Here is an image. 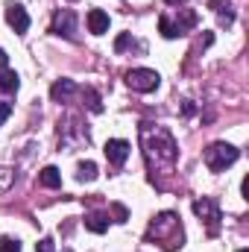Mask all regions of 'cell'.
<instances>
[{"label":"cell","instance_id":"obj_1","mask_svg":"<svg viewBox=\"0 0 249 252\" xmlns=\"http://www.w3.org/2000/svg\"><path fill=\"white\" fill-rule=\"evenodd\" d=\"M147 238H158V241L164 244V250H176V247H182V226H179L176 214H173V211L158 214V217L150 223Z\"/></svg>","mask_w":249,"mask_h":252},{"label":"cell","instance_id":"obj_2","mask_svg":"<svg viewBox=\"0 0 249 252\" xmlns=\"http://www.w3.org/2000/svg\"><path fill=\"white\" fill-rule=\"evenodd\" d=\"M238 156H241L238 147H232V144H226V141H217V144H211V147L205 150V164H208V170L223 173L226 167H232V164L238 161Z\"/></svg>","mask_w":249,"mask_h":252},{"label":"cell","instance_id":"obj_3","mask_svg":"<svg viewBox=\"0 0 249 252\" xmlns=\"http://www.w3.org/2000/svg\"><path fill=\"white\" fill-rule=\"evenodd\" d=\"M126 85L132 91H138V94H150V91H156L161 85V76L156 70H150V67H132L126 73Z\"/></svg>","mask_w":249,"mask_h":252},{"label":"cell","instance_id":"obj_4","mask_svg":"<svg viewBox=\"0 0 249 252\" xmlns=\"http://www.w3.org/2000/svg\"><path fill=\"white\" fill-rule=\"evenodd\" d=\"M144 141H147V153L156 150V156H158L164 164H173V161H176V144H173V138H170L164 129H156V141H150L147 135H144Z\"/></svg>","mask_w":249,"mask_h":252},{"label":"cell","instance_id":"obj_5","mask_svg":"<svg viewBox=\"0 0 249 252\" xmlns=\"http://www.w3.org/2000/svg\"><path fill=\"white\" fill-rule=\"evenodd\" d=\"M193 211H196L199 220L208 223V235H217V232H220V208H217V202H214L211 196L196 199V202H193Z\"/></svg>","mask_w":249,"mask_h":252},{"label":"cell","instance_id":"obj_6","mask_svg":"<svg viewBox=\"0 0 249 252\" xmlns=\"http://www.w3.org/2000/svg\"><path fill=\"white\" fill-rule=\"evenodd\" d=\"M50 32H53V35H64V38H76V15H73L70 9H59V12L53 15Z\"/></svg>","mask_w":249,"mask_h":252},{"label":"cell","instance_id":"obj_7","mask_svg":"<svg viewBox=\"0 0 249 252\" xmlns=\"http://www.w3.org/2000/svg\"><path fill=\"white\" fill-rule=\"evenodd\" d=\"M6 24H9L18 35H24V32L30 30V15H27V9H24L21 3H6Z\"/></svg>","mask_w":249,"mask_h":252},{"label":"cell","instance_id":"obj_8","mask_svg":"<svg viewBox=\"0 0 249 252\" xmlns=\"http://www.w3.org/2000/svg\"><path fill=\"white\" fill-rule=\"evenodd\" d=\"M106 158H109V164H115V167H121L126 158H129V153H132V147H129V141L124 138H109L106 141Z\"/></svg>","mask_w":249,"mask_h":252},{"label":"cell","instance_id":"obj_9","mask_svg":"<svg viewBox=\"0 0 249 252\" xmlns=\"http://www.w3.org/2000/svg\"><path fill=\"white\" fill-rule=\"evenodd\" d=\"M85 24H88V32L91 35H103V32H109V15L103 12V9H91L88 15H85Z\"/></svg>","mask_w":249,"mask_h":252},{"label":"cell","instance_id":"obj_10","mask_svg":"<svg viewBox=\"0 0 249 252\" xmlns=\"http://www.w3.org/2000/svg\"><path fill=\"white\" fill-rule=\"evenodd\" d=\"M73 91H76V82H73V79H56L53 88H50V97H53L56 103H64V100H70Z\"/></svg>","mask_w":249,"mask_h":252},{"label":"cell","instance_id":"obj_11","mask_svg":"<svg viewBox=\"0 0 249 252\" xmlns=\"http://www.w3.org/2000/svg\"><path fill=\"white\" fill-rule=\"evenodd\" d=\"M18 85H21L18 73L3 67V70H0V91H3V94H15V91H18Z\"/></svg>","mask_w":249,"mask_h":252},{"label":"cell","instance_id":"obj_12","mask_svg":"<svg viewBox=\"0 0 249 252\" xmlns=\"http://www.w3.org/2000/svg\"><path fill=\"white\" fill-rule=\"evenodd\" d=\"M38 182H41L44 188H62V173H59L56 167H44V170L38 173Z\"/></svg>","mask_w":249,"mask_h":252},{"label":"cell","instance_id":"obj_13","mask_svg":"<svg viewBox=\"0 0 249 252\" xmlns=\"http://www.w3.org/2000/svg\"><path fill=\"white\" fill-rule=\"evenodd\" d=\"M85 229L94 232V235H103V232L109 229V217H106V214H88V217H85Z\"/></svg>","mask_w":249,"mask_h":252},{"label":"cell","instance_id":"obj_14","mask_svg":"<svg viewBox=\"0 0 249 252\" xmlns=\"http://www.w3.org/2000/svg\"><path fill=\"white\" fill-rule=\"evenodd\" d=\"M173 24H176V30H179V35H185L187 30H190V27H196V15H193L190 9H179V18H176Z\"/></svg>","mask_w":249,"mask_h":252},{"label":"cell","instance_id":"obj_15","mask_svg":"<svg viewBox=\"0 0 249 252\" xmlns=\"http://www.w3.org/2000/svg\"><path fill=\"white\" fill-rule=\"evenodd\" d=\"M76 179H79V182H94V179H97V164H94V161H82V164L76 167Z\"/></svg>","mask_w":249,"mask_h":252},{"label":"cell","instance_id":"obj_16","mask_svg":"<svg viewBox=\"0 0 249 252\" xmlns=\"http://www.w3.org/2000/svg\"><path fill=\"white\" fill-rule=\"evenodd\" d=\"M82 97H85V106H88V109H91L94 115H100V112H103V103H100V94H97L94 88H85V91H82Z\"/></svg>","mask_w":249,"mask_h":252},{"label":"cell","instance_id":"obj_17","mask_svg":"<svg viewBox=\"0 0 249 252\" xmlns=\"http://www.w3.org/2000/svg\"><path fill=\"white\" fill-rule=\"evenodd\" d=\"M158 30H161V35H164V38H179V30H176V24H173L167 15H161V18H158Z\"/></svg>","mask_w":249,"mask_h":252},{"label":"cell","instance_id":"obj_18","mask_svg":"<svg viewBox=\"0 0 249 252\" xmlns=\"http://www.w3.org/2000/svg\"><path fill=\"white\" fill-rule=\"evenodd\" d=\"M0 252H21V241L18 238H3L0 241Z\"/></svg>","mask_w":249,"mask_h":252},{"label":"cell","instance_id":"obj_19","mask_svg":"<svg viewBox=\"0 0 249 252\" xmlns=\"http://www.w3.org/2000/svg\"><path fill=\"white\" fill-rule=\"evenodd\" d=\"M112 214H115V223H126L129 220V211H126L121 202H112Z\"/></svg>","mask_w":249,"mask_h":252},{"label":"cell","instance_id":"obj_20","mask_svg":"<svg viewBox=\"0 0 249 252\" xmlns=\"http://www.w3.org/2000/svg\"><path fill=\"white\" fill-rule=\"evenodd\" d=\"M35 252H56V247H53L50 238H41V241L35 244Z\"/></svg>","mask_w":249,"mask_h":252},{"label":"cell","instance_id":"obj_21","mask_svg":"<svg viewBox=\"0 0 249 252\" xmlns=\"http://www.w3.org/2000/svg\"><path fill=\"white\" fill-rule=\"evenodd\" d=\"M132 44V35L129 32H124V35H118V41H115V50H126Z\"/></svg>","mask_w":249,"mask_h":252},{"label":"cell","instance_id":"obj_22","mask_svg":"<svg viewBox=\"0 0 249 252\" xmlns=\"http://www.w3.org/2000/svg\"><path fill=\"white\" fill-rule=\"evenodd\" d=\"M208 9L223 12V9H232V3H229V0H208Z\"/></svg>","mask_w":249,"mask_h":252},{"label":"cell","instance_id":"obj_23","mask_svg":"<svg viewBox=\"0 0 249 252\" xmlns=\"http://www.w3.org/2000/svg\"><path fill=\"white\" fill-rule=\"evenodd\" d=\"M232 21H235V12H232V9H226V12H220V24H223V27H229Z\"/></svg>","mask_w":249,"mask_h":252},{"label":"cell","instance_id":"obj_24","mask_svg":"<svg viewBox=\"0 0 249 252\" xmlns=\"http://www.w3.org/2000/svg\"><path fill=\"white\" fill-rule=\"evenodd\" d=\"M9 115H12V106H9V103H0V124H3Z\"/></svg>","mask_w":249,"mask_h":252},{"label":"cell","instance_id":"obj_25","mask_svg":"<svg viewBox=\"0 0 249 252\" xmlns=\"http://www.w3.org/2000/svg\"><path fill=\"white\" fill-rule=\"evenodd\" d=\"M6 64H9V56H6V50H0V70H3Z\"/></svg>","mask_w":249,"mask_h":252},{"label":"cell","instance_id":"obj_26","mask_svg":"<svg viewBox=\"0 0 249 252\" xmlns=\"http://www.w3.org/2000/svg\"><path fill=\"white\" fill-rule=\"evenodd\" d=\"M179 3H185V0H167V6H179Z\"/></svg>","mask_w":249,"mask_h":252},{"label":"cell","instance_id":"obj_27","mask_svg":"<svg viewBox=\"0 0 249 252\" xmlns=\"http://www.w3.org/2000/svg\"><path fill=\"white\" fill-rule=\"evenodd\" d=\"M238 252H249V250H238Z\"/></svg>","mask_w":249,"mask_h":252}]
</instances>
